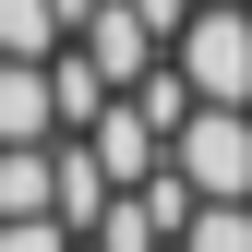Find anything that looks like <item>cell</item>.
Instances as JSON below:
<instances>
[{"instance_id": "obj_1", "label": "cell", "mask_w": 252, "mask_h": 252, "mask_svg": "<svg viewBox=\"0 0 252 252\" xmlns=\"http://www.w3.org/2000/svg\"><path fill=\"white\" fill-rule=\"evenodd\" d=\"M192 108H252V0H192V24L168 36Z\"/></svg>"}, {"instance_id": "obj_3", "label": "cell", "mask_w": 252, "mask_h": 252, "mask_svg": "<svg viewBox=\"0 0 252 252\" xmlns=\"http://www.w3.org/2000/svg\"><path fill=\"white\" fill-rule=\"evenodd\" d=\"M180 252H252V204H192L180 216Z\"/></svg>"}, {"instance_id": "obj_2", "label": "cell", "mask_w": 252, "mask_h": 252, "mask_svg": "<svg viewBox=\"0 0 252 252\" xmlns=\"http://www.w3.org/2000/svg\"><path fill=\"white\" fill-rule=\"evenodd\" d=\"M168 168L192 204H252V108H192L168 132Z\"/></svg>"}]
</instances>
